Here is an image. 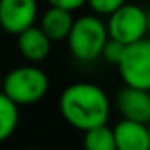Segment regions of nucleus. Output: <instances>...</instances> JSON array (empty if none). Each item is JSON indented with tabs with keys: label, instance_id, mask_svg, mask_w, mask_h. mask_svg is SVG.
<instances>
[{
	"label": "nucleus",
	"instance_id": "f257e3e1",
	"mask_svg": "<svg viewBox=\"0 0 150 150\" xmlns=\"http://www.w3.org/2000/svg\"><path fill=\"white\" fill-rule=\"evenodd\" d=\"M58 108L68 126L82 133L105 126L110 119V98L93 82H74L59 96Z\"/></svg>",
	"mask_w": 150,
	"mask_h": 150
},
{
	"label": "nucleus",
	"instance_id": "f03ea898",
	"mask_svg": "<svg viewBox=\"0 0 150 150\" xmlns=\"http://www.w3.org/2000/svg\"><path fill=\"white\" fill-rule=\"evenodd\" d=\"M108 38L110 35H108L107 23L96 14H86V16L75 18L67 44H68L70 54L77 61L93 63L98 58H101Z\"/></svg>",
	"mask_w": 150,
	"mask_h": 150
},
{
	"label": "nucleus",
	"instance_id": "7ed1b4c3",
	"mask_svg": "<svg viewBox=\"0 0 150 150\" xmlns=\"http://www.w3.org/2000/svg\"><path fill=\"white\" fill-rule=\"evenodd\" d=\"M49 77L47 74L32 65L16 67L4 75V87L2 93L9 96L18 107H26L38 103L49 93Z\"/></svg>",
	"mask_w": 150,
	"mask_h": 150
},
{
	"label": "nucleus",
	"instance_id": "20e7f679",
	"mask_svg": "<svg viewBox=\"0 0 150 150\" xmlns=\"http://www.w3.org/2000/svg\"><path fill=\"white\" fill-rule=\"evenodd\" d=\"M107 28L110 38L131 45L147 38L150 30V12L136 4H124L119 11H115L107 19Z\"/></svg>",
	"mask_w": 150,
	"mask_h": 150
},
{
	"label": "nucleus",
	"instance_id": "39448f33",
	"mask_svg": "<svg viewBox=\"0 0 150 150\" xmlns=\"http://www.w3.org/2000/svg\"><path fill=\"white\" fill-rule=\"evenodd\" d=\"M117 68L124 86L150 91V38L126 45Z\"/></svg>",
	"mask_w": 150,
	"mask_h": 150
},
{
	"label": "nucleus",
	"instance_id": "423d86ee",
	"mask_svg": "<svg viewBox=\"0 0 150 150\" xmlns=\"http://www.w3.org/2000/svg\"><path fill=\"white\" fill-rule=\"evenodd\" d=\"M38 19L37 0H0V28L5 33L19 35L35 26Z\"/></svg>",
	"mask_w": 150,
	"mask_h": 150
},
{
	"label": "nucleus",
	"instance_id": "0eeeda50",
	"mask_svg": "<svg viewBox=\"0 0 150 150\" xmlns=\"http://www.w3.org/2000/svg\"><path fill=\"white\" fill-rule=\"evenodd\" d=\"M115 105L122 119L150 124V91L124 86L115 96Z\"/></svg>",
	"mask_w": 150,
	"mask_h": 150
},
{
	"label": "nucleus",
	"instance_id": "6e6552de",
	"mask_svg": "<svg viewBox=\"0 0 150 150\" xmlns=\"http://www.w3.org/2000/svg\"><path fill=\"white\" fill-rule=\"evenodd\" d=\"M117 150H150V126L145 122L120 119L113 127Z\"/></svg>",
	"mask_w": 150,
	"mask_h": 150
},
{
	"label": "nucleus",
	"instance_id": "1a4fd4ad",
	"mask_svg": "<svg viewBox=\"0 0 150 150\" xmlns=\"http://www.w3.org/2000/svg\"><path fill=\"white\" fill-rule=\"evenodd\" d=\"M52 40L45 35L40 26H32L18 35V51L30 63H40L51 54Z\"/></svg>",
	"mask_w": 150,
	"mask_h": 150
},
{
	"label": "nucleus",
	"instance_id": "9d476101",
	"mask_svg": "<svg viewBox=\"0 0 150 150\" xmlns=\"http://www.w3.org/2000/svg\"><path fill=\"white\" fill-rule=\"evenodd\" d=\"M74 23L75 19L72 11H67L61 7H52V5H49L38 19V26L45 32V35L52 42L67 40L72 32Z\"/></svg>",
	"mask_w": 150,
	"mask_h": 150
},
{
	"label": "nucleus",
	"instance_id": "9b49d317",
	"mask_svg": "<svg viewBox=\"0 0 150 150\" xmlns=\"http://www.w3.org/2000/svg\"><path fill=\"white\" fill-rule=\"evenodd\" d=\"M19 124V107L4 93H0V143L7 142Z\"/></svg>",
	"mask_w": 150,
	"mask_h": 150
},
{
	"label": "nucleus",
	"instance_id": "f8f14e48",
	"mask_svg": "<svg viewBox=\"0 0 150 150\" xmlns=\"http://www.w3.org/2000/svg\"><path fill=\"white\" fill-rule=\"evenodd\" d=\"M82 147L84 150H117L113 127H108L105 124L86 131L82 138Z\"/></svg>",
	"mask_w": 150,
	"mask_h": 150
},
{
	"label": "nucleus",
	"instance_id": "ddd939ff",
	"mask_svg": "<svg viewBox=\"0 0 150 150\" xmlns=\"http://www.w3.org/2000/svg\"><path fill=\"white\" fill-rule=\"evenodd\" d=\"M126 4V0H87V5H89V9L96 14V16H100V18H103V16H112L115 11H119L122 5Z\"/></svg>",
	"mask_w": 150,
	"mask_h": 150
},
{
	"label": "nucleus",
	"instance_id": "4468645a",
	"mask_svg": "<svg viewBox=\"0 0 150 150\" xmlns=\"http://www.w3.org/2000/svg\"><path fill=\"white\" fill-rule=\"evenodd\" d=\"M126 51V45L113 40V38H108V42L105 44V49H103V59L112 63V65H119V61L122 59V54Z\"/></svg>",
	"mask_w": 150,
	"mask_h": 150
},
{
	"label": "nucleus",
	"instance_id": "2eb2a0df",
	"mask_svg": "<svg viewBox=\"0 0 150 150\" xmlns=\"http://www.w3.org/2000/svg\"><path fill=\"white\" fill-rule=\"evenodd\" d=\"M49 5L52 7H61V9H67V11H79L80 7L87 5V0H45Z\"/></svg>",
	"mask_w": 150,
	"mask_h": 150
},
{
	"label": "nucleus",
	"instance_id": "dca6fc26",
	"mask_svg": "<svg viewBox=\"0 0 150 150\" xmlns=\"http://www.w3.org/2000/svg\"><path fill=\"white\" fill-rule=\"evenodd\" d=\"M2 87H4V75L0 74V93H2Z\"/></svg>",
	"mask_w": 150,
	"mask_h": 150
},
{
	"label": "nucleus",
	"instance_id": "f3484780",
	"mask_svg": "<svg viewBox=\"0 0 150 150\" xmlns=\"http://www.w3.org/2000/svg\"><path fill=\"white\" fill-rule=\"evenodd\" d=\"M23 150H44V149H35V147H30V149H23Z\"/></svg>",
	"mask_w": 150,
	"mask_h": 150
},
{
	"label": "nucleus",
	"instance_id": "a211bd4d",
	"mask_svg": "<svg viewBox=\"0 0 150 150\" xmlns=\"http://www.w3.org/2000/svg\"><path fill=\"white\" fill-rule=\"evenodd\" d=\"M149 126H150V124H149Z\"/></svg>",
	"mask_w": 150,
	"mask_h": 150
}]
</instances>
